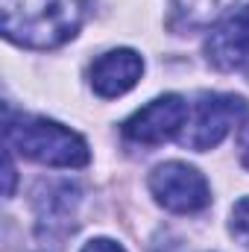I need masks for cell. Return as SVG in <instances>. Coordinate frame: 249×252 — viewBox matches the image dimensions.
Listing matches in <instances>:
<instances>
[{
    "mask_svg": "<svg viewBox=\"0 0 249 252\" xmlns=\"http://www.w3.org/2000/svg\"><path fill=\"white\" fill-rule=\"evenodd\" d=\"M3 35L21 47L50 50L70 41L88 18L91 0H0Z\"/></svg>",
    "mask_w": 249,
    "mask_h": 252,
    "instance_id": "1",
    "label": "cell"
},
{
    "mask_svg": "<svg viewBox=\"0 0 249 252\" xmlns=\"http://www.w3.org/2000/svg\"><path fill=\"white\" fill-rule=\"evenodd\" d=\"M6 141L15 153L47 167H85L91 153L82 135L73 129L32 115L6 118Z\"/></svg>",
    "mask_w": 249,
    "mask_h": 252,
    "instance_id": "2",
    "label": "cell"
},
{
    "mask_svg": "<svg viewBox=\"0 0 249 252\" xmlns=\"http://www.w3.org/2000/svg\"><path fill=\"white\" fill-rule=\"evenodd\" d=\"M244 115H247L244 97H238V94H202L187 115V124L179 135V141L187 150H196V153L214 150L241 124Z\"/></svg>",
    "mask_w": 249,
    "mask_h": 252,
    "instance_id": "3",
    "label": "cell"
},
{
    "mask_svg": "<svg viewBox=\"0 0 249 252\" xmlns=\"http://www.w3.org/2000/svg\"><path fill=\"white\" fill-rule=\"evenodd\" d=\"M150 190L158 205L173 214H193L211 202L205 176L185 161H164L150 173Z\"/></svg>",
    "mask_w": 249,
    "mask_h": 252,
    "instance_id": "4",
    "label": "cell"
},
{
    "mask_svg": "<svg viewBox=\"0 0 249 252\" xmlns=\"http://www.w3.org/2000/svg\"><path fill=\"white\" fill-rule=\"evenodd\" d=\"M187 109L185 97L179 94H164L150 100L144 109H138L129 121L124 124V135L135 144H164L176 135H182L187 124Z\"/></svg>",
    "mask_w": 249,
    "mask_h": 252,
    "instance_id": "5",
    "label": "cell"
},
{
    "mask_svg": "<svg viewBox=\"0 0 249 252\" xmlns=\"http://www.w3.org/2000/svg\"><path fill=\"white\" fill-rule=\"evenodd\" d=\"M205 56L220 70H247L249 67V6L235 9L220 18V24L205 38Z\"/></svg>",
    "mask_w": 249,
    "mask_h": 252,
    "instance_id": "6",
    "label": "cell"
},
{
    "mask_svg": "<svg viewBox=\"0 0 249 252\" xmlns=\"http://www.w3.org/2000/svg\"><path fill=\"white\" fill-rule=\"evenodd\" d=\"M141 73H144V59L135 50L129 47L109 50L91 64V88L100 97H121L129 88H135Z\"/></svg>",
    "mask_w": 249,
    "mask_h": 252,
    "instance_id": "7",
    "label": "cell"
},
{
    "mask_svg": "<svg viewBox=\"0 0 249 252\" xmlns=\"http://www.w3.org/2000/svg\"><path fill=\"white\" fill-rule=\"evenodd\" d=\"M35 205H38V217L47 220V226L64 223L67 217H73L76 188L67 185V182H62V185H50V188H47V196H38Z\"/></svg>",
    "mask_w": 249,
    "mask_h": 252,
    "instance_id": "8",
    "label": "cell"
},
{
    "mask_svg": "<svg viewBox=\"0 0 249 252\" xmlns=\"http://www.w3.org/2000/svg\"><path fill=\"white\" fill-rule=\"evenodd\" d=\"M173 3H176V12L187 21V27H199L223 18L235 0H173Z\"/></svg>",
    "mask_w": 249,
    "mask_h": 252,
    "instance_id": "9",
    "label": "cell"
},
{
    "mask_svg": "<svg viewBox=\"0 0 249 252\" xmlns=\"http://www.w3.org/2000/svg\"><path fill=\"white\" fill-rule=\"evenodd\" d=\"M232 232L238 238L249 241V196H244L235 208H232Z\"/></svg>",
    "mask_w": 249,
    "mask_h": 252,
    "instance_id": "10",
    "label": "cell"
},
{
    "mask_svg": "<svg viewBox=\"0 0 249 252\" xmlns=\"http://www.w3.org/2000/svg\"><path fill=\"white\" fill-rule=\"evenodd\" d=\"M82 252H126L121 244H115V241H109V238H97V241H91V244H85V250Z\"/></svg>",
    "mask_w": 249,
    "mask_h": 252,
    "instance_id": "11",
    "label": "cell"
},
{
    "mask_svg": "<svg viewBox=\"0 0 249 252\" xmlns=\"http://www.w3.org/2000/svg\"><path fill=\"white\" fill-rule=\"evenodd\" d=\"M241 161H244V167L249 170V124L241 129Z\"/></svg>",
    "mask_w": 249,
    "mask_h": 252,
    "instance_id": "12",
    "label": "cell"
},
{
    "mask_svg": "<svg viewBox=\"0 0 249 252\" xmlns=\"http://www.w3.org/2000/svg\"><path fill=\"white\" fill-rule=\"evenodd\" d=\"M15 188V167H12V156H6V196H12Z\"/></svg>",
    "mask_w": 249,
    "mask_h": 252,
    "instance_id": "13",
    "label": "cell"
},
{
    "mask_svg": "<svg viewBox=\"0 0 249 252\" xmlns=\"http://www.w3.org/2000/svg\"><path fill=\"white\" fill-rule=\"evenodd\" d=\"M244 73H247V76H249V67H247V70H244Z\"/></svg>",
    "mask_w": 249,
    "mask_h": 252,
    "instance_id": "14",
    "label": "cell"
}]
</instances>
